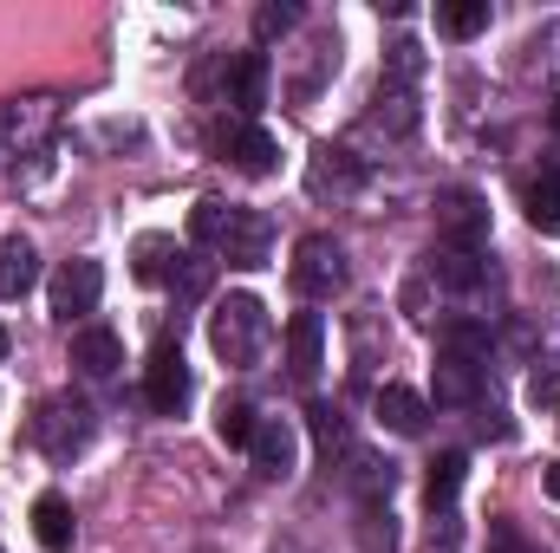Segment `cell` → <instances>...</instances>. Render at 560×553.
Masks as SVG:
<instances>
[{"label": "cell", "instance_id": "cell-1", "mask_svg": "<svg viewBox=\"0 0 560 553\" xmlns=\"http://www.w3.org/2000/svg\"><path fill=\"white\" fill-rule=\"evenodd\" d=\"M189 235L215 248L229 268H268V248H275V222L261 209H222V202H196Z\"/></svg>", "mask_w": 560, "mask_h": 553}, {"label": "cell", "instance_id": "cell-2", "mask_svg": "<svg viewBox=\"0 0 560 553\" xmlns=\"http://www.w3.org/2000/svg\"><path fill=\"white\" fill-rule=\"evenodd\" d=\"M268 339H275V319H268V306H261L255 293L215 299V313H209V345H215L222 365H255V358L268 352Z\"/></svg>", "mask_w": 560, "mask_h": 553}, {"label": "cell", "instance_id": "cell-3", "mask_svg": "<svg viewBox=\"0 0 560 553\" xmlns=\"http://www.w3.org/2000/svg\"><path fill=\"white\" fill-rule=\"evenodd\" d=\"M287 280H293L300 299H332V293L346 286V248H339L332 235H300Z\"/></svg>", "mask_w": 560, "mask_h": 553}, {"label": "cell", "instance_id": "cell-4", "mask_svg": "<svg viewBox=\"0 0 560 553\" xmlns=\"http://www.w3.org/2000/svg\"><path fill=\"white\" fill-rule=\"evenodd\" d=\"M52 125H59V105L52 98H7L0 105V169L26 150V156H39L46 138H52Z\"/></svg>", "mask_w": 560, "mask_h": 553}, {"label": "cell", "instance_id": "cell-5", "mask_svg": "<svg viewBox=\"0 0 560 553\" xmlns=\"http://www.w3.org/2000/svg\"><path fill=\"white\" fill-rule=\"evenodd\" d=\"M33 443L52 456V462H72L85 443H92V411L79 398H46L33 411Z\"/></svg>", "mask_w": 560, "mask_h": 553}, {"label": "cell", "instance_id": "cell-6", "mask_svg": "<svg viewBox=\"0 0 560 553\" xmlns=\"http://www.w3.org/2000/svg\"><path fill=\"white\" fill-rule=\"evenodd\" d=\"M436 235H443V248L482 255V242H489V202L476 189H443L436 196Z\"/></svg>", "mask_w": 560, "mask_h": 553}, {"label": "cell", "instance_id": "cell-7", "mask_svg": "<svg viewBox=\"0 0 560 553\" xmlns=\"http://www.w3.org/2000/svg\"><path fill=\"white\" fill-rule=\"evenodd\" d=\"M215 150L242 169V176H275L280 169V143L261 131V125H248V118H229V125H215Z\"/></svg>", "mask_w": 560, "mask_h": 553}, {"label": "cell", "instance_id": "cell-8", "mask_svg": "<svg viewBox=\"0 0 560 553\" xmlns=\"http://www.w3.org/2000/svg\"><path fill=\"white\" fill-rule=\"evenodd\" d=\"M189 365H183V352L176 345H156L150 352V365H143V398H150V411H163V416H176L183 404H189Z\"/></svg>", "mask_w": 560, "mask_h": 553}, {"label": "cell", "instance_id": "cell-9", "mask_svg": "<svg viewBox=\"0 0 560 553\" xmlns=\"http://www.w3.org/2000/svg\"><path fill=\"white\" fill-rule=\"evenodd\" d=\"M222 98L235 105V118L255 125V111L268 105V52H235V59H222Z\"/></svg>", "mask_w": 560, "mask_h": 553}, {"label": "cell", "instance_id": "cell-10", "mask_svg": "<svg viewBox=\"0 0 560 553\" xmlns=\"http://www.w3.org/2000/svg\"><path fill=\"white\" fill-rule=\"evenodd\" d=\"M98 293H105V268L98 261H66L59 274H52V319H85L92 306H98Z\"/></svg>", "mask_w": 560, "mask_h": 553}, {"label": "cell", "instance_id": "cell-11", "mask_svg": "<svg viewBox=\"0 0 560 553\" xmlns=\"http://www.w3.org/2000/svg\"><path fill=\"white\" fill-rule=\"evenodd\" d=\"M482 378H489V365H482V358H463V352H436L430 391H436V404H443V411H463V404H476V398H482Z\"/></svg>", "mask_w": 560, "mask_h": 553}, {"label": "cell", "instance_id": "cell-12", "mask_svg": "<svg viewBox=\"0 0 560 553\" xmlns=\"http://www.w3.org/2000/svg\"><path fill=\"white\" fill-rule=\"evenodd\" d=\"M359 183H365V169H359L352 150H339V143H319V150H313V163H306V189H313L319 202H326V196L346 202Z\"/></svg>", "mask_w": 560, "mask_h": 553}, {"label": "cell", "instance_id": "cell-13", "mask_svg": "<svg viewBox=\"0 0 560 553\" xmlns=\"http://www.w3.org/2000/svg\"><path fill=\"white\" fill-rule=\"evenodd\" d=\"M248 456H255V469H261L268 482H287V475H293V462H300V436H293V423H287V416H261V423H255Z\"/></svg>", "mask_w": 560, "mask_h": 553}, {"label": "cell", "instance_id": "cell-14", "mask_svg": "<svg viewBox=\"0 0 560 553\" xmlns=\"http://www.w3.org/2000/svg\"><path fill=\"white\" fill-rule=\"evenodd\" d=\"M319 365H326V319L319 313H293L287 319V372L306 385Z\"/></svg>", "mask_w": 560, "mask_h": 553}, {"label": "cell", "instance_id": "cell-15", "mask_svg": "<svg viewBox=\"0 0 560 553\" xmlns=\"http://www.w3.org/2000/svg\"><path fill=\"white\" fill-rule=\"evenodd\" d=\"M365 131L411 138V131H418V92H411V85H385V79H378V98H372V111H365Z\"/></svg>", "mask_w": 560, "mask_h": 553}, {"label": "cell", "instance_id": "cell-16", "mask_svg": "<svg viewBox=\"0 0 560 553\" xmlns=\"http://www.w3.org/2000/svg\"><path fill=\"white\" fill-rule=\"evenodd\" d=\"M72 365H79L85 378H112V372L125 365V339H118L112 326H79V332H72Z\"/></svg>", "mask_w": 560, "mask_h": 553}, {"label": "cell", "instance_id": "cell-17", "mask_svg": "<svg viewBox=\"0 0 560 553\" xmlns=\"http://www.w3.org/2000/svg\"><path fill=\"white\" fill-rule=\"evenodd\" d=\"M33 280H39V255H33V242L7 235V242H0V299H26Z\"/></svg>", "mask_w": 560, "mask_h": 553}, {"label": "cell", "instance_id": "cell-18", "mask_svg": "<svg viewBox=\"0 0 560 553\" xmlns=\"http://www.w3.org/2000/svg\"><path fill=\"white\" fill-rule=\"evenodd\" d=\"M378 423H385V430H398V436H423L430 404H423L418 391H405V385H385V391H378Z\"/></svg>", "mask_w": 560, "mask_h": 553}, {"label": "cell", "instance_id": "cell-19", "mask_svg": "<svg viewBox=\"0 0 560 553\" xmlns=\"http://www.w3.org/2000/svg\"><path fill=\"white\" fill-rule=\"evenodd\" d=\"M430 274L443 280L450 293H476V286L489 280V261L469 255V248H436V255H430Z\"/></svg>", "mask_w": 560, "mask_h": 553}, {"label": "cell", "instance_id": "cell-20", "mask_svg": "<svg viewBox=\"0 0 560 553\" xmlns=\"http://www.w3.org/2000/svg\"><path fill=\"white\" fill-rule=\"evenodd\" d=\"M33 541L46 553L72 548V508H66V495H39V502H33Z\"/></svg>", "mask_w": 560, "mask_h": 553}, {"label": "cell", "instance_id": "cell-21", "mask_svg": "<svg viewBox=\"0 0 560 553\" xmlns=\"http://www.w3.org/2000/svg\"><path fill=\"white\" fill-rule=\"evenodd\" d=\"M352 489H359V502H365V508H372V502H392L398 469H392V462H378V456H359V449H352Z\"/></svg>", "mask_w": 560, "mask_h": 553}, {"label": "cell", "instance_id": "cell-22", "mask_svg": "<svg viewBox=\"0 0 560 553\" xmlns=\"http://www.w3.org/2000/svg\"><path fill=\"white\" fill-rule=\"evenodd\" d=\"M463 475H469V456H463V449H443V456L430 462V482H423L430 508H450V502H456V489H463Z\"/></svg>", "mask_w": 560, "mask_h": 553}, {"label": "cell", "instance_id": "cell-23", "mask_svg": "<svg viewBox=\"0 0 560 553\" xmlns=\"http://www.w3.org/2000/svg\"><path fill=\"white\" fill-rule=\"evenodd\" d=\"M489 26V0H443L436 7V33H450V39H476Z\"/></svg>", "mask_w": 560, "mask_h": 553}, {"label": "cell", "instance_id": "cell-24", "mask_svg": "<svg viewBox=\"0 0 560 553\" xmlns=\"http://www.w3.org/2000/svg\"><path fill=\"white\" fill-rule=\"evenodd\" d=\"M313 443H319V456L326 462H339V456H352V430H346V416L332 411V404H313Z\"/></svg>", "mask_w": 560, "mask_h": 553}, {"label": "cell", "instance_id": "cell-25", "mask_svg": "<svg viewBox=\"0 0 560 553\" xmlns=\"http://www.w3.org/2000/svg\"><path fill=\"white\" fill-rule=\"evenodd\" d=\"M359 548H365V553H398V521H392V502L359 508Z\"/></svg>", "mask_w": 560, "mask_h": 553}, {"label": "cell", "instance_id": "cell-26", "mask_svg": "<svg viewBox=\"0 0 560 553\" xmlns=\"http://www.w3.org/2000/svg\"><path fill=\"white\" fill-rule=\"evenodd\" d=\"M170 261H183L170 235H143V242H138V280H170V274H176Z\"/></svg>", "mask_w": 560, "mask_h": 553}, {"label": "cell", "instance_id": "cell-27", "mask_svg": "<svg viewBox=\"0 0 560 553\" xmlns=\"http://www.w3.org/2000/svg\"><path fill=\"white\" fill-rule=\"evenodd\" d=\"M255 423H261V416L248 411V404H222V411H215V436H222L229 449H248V443H255Z\"/></svg>", "mask_w": 560, "mask_h": 553}, {"label": "cell", "instance_id": "cell-28", "mask_svg": "<svg viewBox=\"0 0 560 553\" xmlns=\"http://www.w3.org/2000/svg\"><path fill=\"white\" fill-rule=\"evenodd\" d=\"M418 72H423V46L418 39H398L385 52V85H418Z\"/></svg>", "mask_w": 560, "mask_h": 553}, {"label": "cell", "instance_id": "cell-29", "mask_svg": "<svg viewBox=\"0 0 560 553\" xmlns=\"http://www.w3.org/2000/svg\"><path fill=\"white\" fill-rule=\"evenodd\" d=\"M528 222H535V235H560V183L528 189Z\"/></svg>", "mask_w": 560, "mask_h": 553}, {"label": "cell", "instance_id": "cell-30", "mask_svg": "<svg viewBox=\"0 0 560 553\" xmlns=\"http://www.w3.org/2000/svg\"><path fill=\"white\" fill-rule=\"evenodd\" d=\"M528 404H535V411H555L560 404V358H541V365L528 372Z\"/></svg>", "mask_w": 560, "mask_h": 553}, {"label": "cell", "instance_id": "cell-31", "mask_svg": "<svg viewBox=\"0 0 560 553\" xmlns=\"http://www.w3.org/2000/svg\"><path fill=\"white\" fill-rule=\"evenodd\" d=\"M287 26H300V7H293V0H275V7L255 13V33H261V39H275V33H287Z\"/></svg>", "mask_w": 560, "mask_h": 553}, {"label": "cell", "instance_id": "cell-32", "mask_svg": "<svg viewBox=\"0 0 560 553\" xmlns=\"http://www.w3.org/2000/svg\"><path fill=\"white\" fill-rule=\"evenodd\" d=\"M548 495L560 502V462H548Z\"/></svg>", "mask_w": 560, "mask_h": 553}, {"label": "cell", "instance_id": "cell-33", "mask_svg": "<svg viewBox=\"0 0 560 553\" xmlns=\"http://www.w3.org/2000/svg\"><path fill=\"white\" fill-rule=\"evenodd\" d=\"M548 125H555V131H560V98H555V111H548Z\"/></svg>", "mask_w": 560, "mask_h": 553}, {"label": "cell", "instance_id": "cell-34", "mask_svg": "<svg viewBox=\"0 0 560 553\" xmlns=\"http://www.w3.org/2000/svg\"><path fill=\"white\" fill-rule=\"evenodd\" d=\"M0 358H7V332H0Z\"/></svg>", "mask_w": 560, "mask_h": 553}]
</instances>
